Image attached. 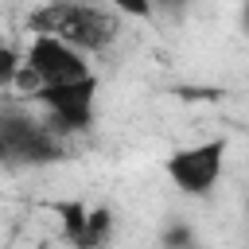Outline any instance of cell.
I'll return each mask as SVG.
<instances>
[{
    "label": "cell",
    "mask_w": 249,
    "mask_h": 249,
    "mask_svg": "<svg viewBox=\"0 0 249 249\" xmlns=\"http://www.w3.org/2000/svg\"><path fill=\"white\" fill-rule=\"evenodd\" d=\"M27 23H31L35 35H51V39H58V43L82 51V54L86 51L97 54V51L113 47L117 35H121L117 12L101 8V4H82V0H51L39 12H31Z\"/></svg>",
    "instance_id": "6da1fadb"
},
{
    "label": "cell",
    "mask_w": 249,
    "mask_h": 249,
    "mask_svg": "<svg viewBox=\"0 0 249 249\" xmlns=\"http://www.w3.org/2000/svg\"><path fill=\"white\" fill-rule=\"evenodd\" d=\"M19 62H23V58H19L12 47H0V86H12V78H16Z\"/></svg>",
    "instance_id": "30bf717a"
},
{
    "label": "cell",
    "mask_w": 249,
    "mask_h": 249,
    "mask_svg": "<svg viewBox=\"0 0 249 249\" xmlns=\"http://www.w3.org/2000/svg\"><path fill=\"white\" fill-rule=\"evenodd\" d=\"M113 237V214L105 206H89L86 210V230H82V241L78 249H105Z\"/></svg>",
    "instance_id": "8992f818"
},
{
    "label": "cell",
    "mask_w": 249,
    "mask_h": 249,
    "mask_svg": "<svg viewBox=\"0 0 249 249\" xmlns=\"http://www.w3.org/2000/svg\"><path fill=\"white\" fill-rule=\"evenodd\" d=\"M62 156V140L51 124L35 121L23 109L0 113V160H23V163H47Z\"/></svg>",
    "instance_id": "7a4b0ae2"
},
{
    "label": "cell",
    "mask_w": 249,
    "mask_h": 249,
    "mask_svg": "<svg viewBox=\"0 0 249 249\" xmlns=\"http://www.w3.org/2000/svg\"><path fill=\"white\" fill-rule=\"evenodd\" d=\"M39 249H47V245H39Z\"/></svg>",
    "instance_id": "8fae6325"
},
{
    "label": "cell",
    "mask_w": 249,
    "mask_h": 249,
    "mask_svg": "<svg viewBox=\"0 0 249 249\" xmlns=\"http://www.w3.org/2000/svg\"><path fill=\"white\" fill-rule=\"evenodd\" d=\"M109 8L117 16H132V19H152V0H109Z\"/></svg>",
    "instance_id": "9c48e42d"
},
{
    "label": "cell",
    "mask_w": 249,
    "mask_h": 249,
    "mask_svg": "<svg viewBox=\"0 0 249 249\" xmlns=\"http://www.w3.org/2000/svg\"><path fill=\"white\" fill-rule=\"evenodd\" d=\"M31 74L39 78V86H66V82H82L89 78V62L82 51L51 39V35H35L31 47H27V58Z\"/></svg>",
    "instance_id": "5b68a950"
},
{
    "label": "cell",
    "mask_w": 249,
    "mask_h": 249,
    "mask_svg": "<svg viewBox=\"0 0 249 249\" xmlns=\"http://www.w3.org/2000/svg\"><path fill=\"white\" fill-rule=\"evenodd\" d=\"M86 210H89V206H82V202H62V206H58V218H62V237H66L70 245H78V241H82V230H86Z\"/></svg>",
    "instance_id": "52a82bcc"
},
{
    "label": "cell",
    "mask_w": 249,
    "mask_h": 249,
    "mask_svg": "<svg viewBox=\"0 0 249 249\" xmlns=\"http://www.w3.org/2000/svg\"><path fill=\"white\" fill-rule=\"evenodd\" d=\"M93 93H97V82L89 74V78L66 82V86H39L35 101L47 109L54 132H82L93 124Z\"/></svg>",
    "instance_id": "277c9868"
},
{
    "label": "cell",
    "mask_w": 249,
    "mask_h": 249,
    "mask_svg": "<svg viewBox=\"0 0 249 249\" xmlns=\"http://www.w3.org/2000/svg\"><path fill=\"white\" fill-rule=\"evenodd\" d=\"M222 167H226V140H202V144L179 148L163 160L167 179L183 195H210L214 183L222 179Z\"/></svg>",
    "instance_id": "3957f363"
},
{
    "label": "cell",
    "mask_w": 249,
    "mask_h": 249,
    "mask_svg": "<svg viewBox=\"0 0 249 249\" xmlns=\"http://www.w3.org/2000/svg\"><path fill=\"white\" fill-rule=\"evenodd\" d=\"M8 89H16L19 97H35L39 93V78L31 74V66L27 62H19V70H16V78H12V86Z\"/></svg>",
    "instance_id": "ba28073f"
}]
</instances>
